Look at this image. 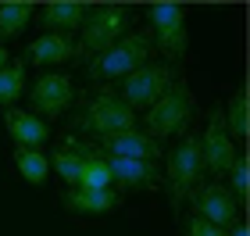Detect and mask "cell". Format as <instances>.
<instances>
[{
    "label": "cell",
    "instance_id": "cell-5",
    "mask_svg": "<svg viewBox=\"0 0 250 236\" xmlns=\"http://www.w3.org/2000/svg\"><path fill=\"white\" fill-rule=\"evenodd\" d=\"M154 43L146 32H125L118 43H111L104 54H97L93 61H86V75L97 79V83H115V79L132 75L140 64L150 61Z\"/></svg>",
    "mask_w": 250,
    "mask_h": 236
},
{
    "label": "cell",
    "instance_id": "cell-18",
    "mask_svg": "<svg viewBox=\"0 0 250 236\" xmlns=\"http://www.w3.org/2000/svg\"><path fill=\"white\" fill-rule=\"evenodd\" d=\"M21 93H25V61L11 58L4 68H0V107H15Z\"/></svg>",
    "mask_w": 250,
    "mask_h": 236
},
{
    "label": "cell",
    "instance_id": "cell-23",
    "mask_svg": "<svg viewBox=\"0 0 250 236\" xmlns=\"http://www.w3.org/2000/svg\"><path fill=\"white\" fill-rule=\"evenodd\" d=\"M183 236H225V229L211 226V222H204V218H197V215H189V218H186Z\"/></svg>",
    "mask_w": 250,
    "mask_h": 236
},
{
    "label": "cell",
    "instance_id": "cell-1",
    "mask_svg": "<svg viewBox=\"0 0 250 236\" xmlns=\"http://www.w3.org/2000/svg\"><path fill=\"white\" fill-rule=\"evenodd\" d=\"M132 7L129 4H89L86 21H83V36L75 40V58L93 61L97 54H104L111 43H118L125 32L132 29Z\"/></svg>",
    "mask_w": 250,
    "mask_h": 236
},
{
    "label": "cell",
    "instance_id": "cell-9",
    "mask_svg": "<svg viewBox=\"0 0 250 236\" xmlns=\"http://www.w3.org/2000/svg\"><path fill=\"white\" fill-rule=\"evenodd\" d=\"M189 204H193V215H197V218L211 222V226H218V229L236 226V222H240V215H243L240 200L232 197V190L225 186L222 179L200 183V186L189 193Z\"/></svg>",
    "mask_w": 250,
    "mask_h": 236
},
{
    "label": "cell",
    "instance_id": "cell-19",
    "mask_svg": "<svg viewBox=\"0 0 250 236\" xmlns=\"http://www.w3.org/2000/svg\"><path fill=\"white\" fill-rule=\"evenodd\" d=\"M15 168H18V175L25 179V183L32 186H43L47 183V175H50V157L43 154V150H25V147H15Z\"/></svg>",
    "mask_w": 250,
    "mask_h": 236
},
{
    "label": "cell",
    "instance_id": "cell-16",
    "mask_svg": "<svg viewBox=\"0 0 250 236\" xmlns=\"http://www.w3.org/2000/svg\"><path fill=\"white\" fill-rule=\"evenodd\" d=\"M86 11H89V4H79V0H50V4L40 7L36 18L47 32H64L68 36L72 29H83Z\"/></svg>",
    "mask_w": 250,
    "mask_h": 236
},
{
    "label": "cell",
    "instance_id": "cell-4",
    "mask_svg": "<svg viewBox=\"0 0 250 236\" xmlns=\"http://www.w3.org/2000/svg\"><path fill=\"white\" fill-rule=\"evenodd\" d=\"M140 126V115L125 104V100L115 93V89H104V93H97L89 104L75 115L72 129L75 132H86V136H115V132H129Z\"/></svg>",
    "mask_w": 250,
    "mask_h": 236
},
{
    "label": "cell",
    "instance_id": "cell-13",
    "mask_svg": "<svg viewBox=\"0 0 250 236\" xmlns=\"http://www.w3.org/2000/svg\"><path fill=\"white\" fill-rule=\"evenodd\" d=\"M72 58H75V40L64 36V32H43L21 54V61L36 64V68H54V64H64Z\"/></svg>",
    "mask_w": 250,
    "mask_h": 236
},
{
    "label": "cell",
    "instance_id": "cell-3",
    "mask_svg": "<svg viewBox=\"0 0 250 236\" xmlns=\"http://www.w3.org/2000/svg\"><path fill=\"white\" fill-rule=\"evenodd\" d=\"M193 115H197V100H193L189 86L179 79L157 104L143 111V132L157 143L168 136H186V129L193 126Z\"/></svg>",
    "mask_w": 250,
    "mask_h": 236
},
{
    "label": "cell",
    "instance_id": "cell-25",
    "mask_svg": "<svg viewBox=\"0 0 250 236\" xmlns=\"http://www.w3.org/2000/svg\"><path fill=\"white\" fill-rule=\"evenodd\" d=\"M7 61H11V54H7V47H4V43H0V68H4Z\"/></svg>",
    "mask_w": 250,
    "mask_h": 236
},
{
    "label": "cell",
    "instance_id": "cell-11",
    "mask_svg": "<svg viewBox=\"0 0 250 236\" xmlns=\"http://www.w3.org/2000/svg\"><path fill=\"white\" fill-rule=\"evenodd\" d=\"M97 150L104 157H132V161H154V165H161V157H165V147L157 140H150L140 126L129 129V132L104 136L97 143Z\"/></svg>",
    "mask_w": 250,
    "mask_h": 236
},
{
    "label": "cell",
    "instance_id": "cell-8",
    "mask_svg": "<svg viewBox=\"0 0 250 236\" xmlns=\"http://www.w3.org/2000/svg\"><path fill=\"white\" fill-rule=\"evenodd\" d=\"M75 104V79L68 72H43L29 86V107L36 118H61Z\"/></svg>",
    "mask_w": 250,
    "mask_h": 236
},
{
    "label": "cell",
    "instance_id": "cell-7",
    "mask_svg": "<svg viewBox=\"0 0 250 236\" xmlns=\"http://www.w3.org/2000/svg\"><path fill=\"white\" fill-rule=\"evenodd\" d=\"M146 21H150V43L165 54L168 61L186 58L189 50V32H186V7L172 4V0H161V4L146 7Z\"/></svg>",
    "mask_w": 250,
    "mask_h": 236
},
{
    "label": "cell",
    "instance_id": "cell-22",
    "mask_svg": "<svg viewBox=\"0 0 250 236\" xmlns=\"http://www.w3.org/2000/svg\"><path fill=\"white\" fill-rule=\"evenodd\" d=\"M229 190L240 200V208L247 211V200H250V161H247V154H236V161L229 168Z\"/></svg>",
    "mask_w": 250,
    "mask_h": 236
},
{
    "label": "cell",
    "instance_id": "cell-24",
    "mask_svg": "<svg viewBox=\"0 0 250 236\" xmlns=\"http://www.w3.org/2000/svg\"><path fill=\"white\" fill-rule=\"evenodd\" d=\"M225 236H250V229H247V222H236V226L225 229Z\"/></svg>",
    "mask_w": 250,
    "mask_h": 236
},
{
    "label": "cell",
    "instance_id": "cell-14",
    "mask_svg": "<svg viewBox=\"0 0 250 236\" xmlns=\"http://www.w3.org/2000/svg\"><path fill=\"white\" fill-rule=\"evenodd\" d=\"M4 129H7V136L15 140V147H25V150H40L43 143L50 140L47 122L36 118L32 111H21V107H7L4 111Z\"/></svg>",
    "mask_w": 250,
    "mask_h": 236
},
{
    "label": "cell",
    "instance_id": "cell-20",
    "mask_svg": "<svg viewBox=\"0 0 250 236\" xmlns=\"http://www.w3.org/2000/svg\"><path fill=\"white\" fill-rule=\"evenodd\" d=\"M222 118H225V132H229L232 140H247V132H250V118H247V83L236 89V97L229 100V107L222 111Z\"/></svg>",
    "mask_w": 250,
    "mask_h": 236
},
{
    "label": "cell",
    "instance_id": "cell-21",
    "mask_svg": "<svg viewBox=\"0 0 250 236\" xmlns=\"http://www.w3.org/2000/svg\"><path fill=\"white\" fill-rule=\"evenodd\" d=\"M47 157H50V168L68 183V190H75V186H79V175H83V161H86V157L75 154L72 147H61V150H54V154H47Z\"/></svg>",
    "mask_w": 250,
    "mask_h": 236
},
{
    "label": "cell",
    "instance_id": "cell-12",
    "mask_svg": "<svg viewBox=\"0 0 250 236\" xmlns=\"http://www.w3.org/2000/svg\"><path fill=\"white\" fill-rule=\"evenodd\" d=\"M111 183L122 190H161V165L154 161H132V157H107Z\"/></svg>",
    "mask_w": 250,
    "mask_h": 236
},
{
    "label": "cell",
    "instance_id": "cell-10",
    "mask_svg": "<svg viewBox=\"0 0 250 236\" xmlns=\"http://www.w3.org/2000/svg\"><path fill=\"white\" fill-rule=\"evenodd\" d=\"M200 157H204V172H211L214 179L229 175V168L236 161V140L225 132V118H222V107H211L208 115V126L200 132Z\"/></svg>",
    "mask_w": 250,
    "mask_h": 236
},
{
    "label": "cell",
    "instance_id": "cell-2",
    "mask_svg": "<svg viewBox=\"0 0 250 236\" xmlns=\"http://www.w3.org/2000/svg\"><path fill=\"white\" fill-rule=\"evenodd\" d=\"M161 183L172 197V208L179 211L189 200V193L204 183V157H200V140L186 132L183 140L175 143L172 150L165 154V172H161Z\"/></svg>",
    "mask_w": 250,
    "mask_h": 236
},
{
    "label": "cell",
    "instance_id": "cell-17",
    "mask_svg": "<svg viewBox=\"0 0 250 236\" xmlns=\"http://www.w3.org/2000/svg\"><path fill=\"white\" fill-rule=\"evenodd\" d=\"M32 18H36V4H29V0H7V4H0V40H15L21 36Z\"/></svg>",
    "mask_w": 250,
    "mask_h": 236
},
{
    "label": "cell",
    "instance_id": "cell-6",
    "mask_svg": "<svg viewBox=\"0 0 250 236\" xmlns=\"http://www.w3.org/2000/svg\"><path fill=\"white\" fill-rule=\"evenodd\" d=\"M179 79H183V75H179V64H172V61H146L132 75L122 79V86L115 89V93L140 115V111H146L150 104H157Z\"/></svg>",
    "mask_w": 250,
    "mask_h": 236
},
{
    "label": "cell",
    "instance_id": "cell-15",
    "mask_svg": "<svg viewBox=\"0 0 250 236\" xmlns=\"http://www.w3.org/2000/svg\"><path fill=\"white\" fill-rule=\"evenodd\" d=\"M61 204L72 211V215H111L118 204H122V193L115 186L107 190H64L61 193Z\"/></svg>",
    "mask_w": 250,
    "mask_h": 236
}]
</instances>
